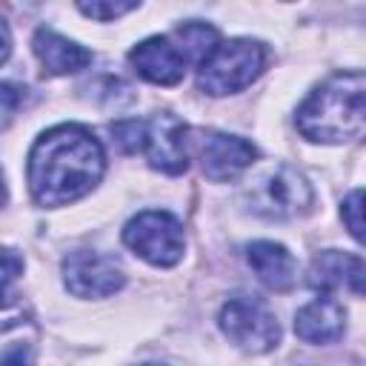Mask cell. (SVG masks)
<instances>
[{"label":"cell","instance_id":"1","mask_svg":"<svg viewBox=\"0 0 366 366\" xmlns=\"http://www.w3.org/2000/svg\"><path fill=\"white\" fill-rule=\"evenodd\" d=\"M100 140L77 123L49 129L29 154V186L40 206H63L89 194L103 177Z\"/></svg>","mask_w":366,"mask_h":366},{"label":"cell","instance_id":"2","mask_svg":"<svg viewBox=\"0 0 366 366\" xmlns=\"http://www.w3.org/2000/svg\"><path fill=\"white\" fill-rule=\"evenodd\" d=\"M366 120V80L360 71H340L320 83L297 109V132L317 143L352 140Z\"/></svg>","mask_w":366,"mask_h":366},{"label":"cell","instance_id":"3","mask_svg":"<svg viewBox=\"0 0 366 366\" xmlns=\"http://www.w3.org/2000/svg\"><path fill=\"white\" fill-rule=\"evenodd\" d=\"M263 66H266L263 43L234 37V40L217 43L197 63V86L212 97L234 94L240 89H246L252 80H257Z\"/></svg>","mask_w":366,"mask_h":366},{"label":"cell","instance_id":"4","mask_svg":"<svg viewBox=\"0 0 366 366\" xmlns=\"http://www.w3.org/2000/svg\"><path fill=\"white\" fill-rule=\"evenodd\" d=\"M246 203L254 214L269 220H292L306 214L312 206V186L309 180L292 166H274L263 177L252 183L246 192Z\"/></svg>","mask_w":366,"mask_h":366},{"label":"cell","instance_id":"5","mask_svg":"<svg viewBox=\"0 0 366 366\" xmlns=\"http://www.w3.org/2000/svg\"><path fill=\"white\" fill-rule=\"evenodd\" d=\"M123 243L152 266H174L183 257V226L169 212H140L123 229Z\"/></svg>","mask_w":366,"mask_h":366},{"label":"cell","instance_id":"6","mask_svg":"<svg viewBox=\"0 0 366 366\" xmlns=\"http://www.w3.org/2000/svg\"><path fill=\"white\" fill-rule=\"evenodd\" d=\"M220 329L223 335L249 355H263L277 346L280 326L274 315L252 297H234L220 309Z\"/></svg>","mask_w":366,"mask_h":366},{"label":"cell","instance_id":"7","mask_svg":"<svg viewBox=\"0 0 366 366\" xmlns=\"http://www.w3.org/2000/svg\"><path fill=\"white\" fill-rule=\"evenodd\" d=\"M63 280L77 297H109L126 283V274L114 257L80 249L63 260Z\"/></svg>","mask_w":366,"mask_h":366},{"label":"cell","instance_id":"8","mask_svg":"<svg viewBox=\"0 0 366 366\" xmlns=\"http://www.w3.org/2000/svg\"><path fill=\"white\" fill-rule=\"evenodd\" d=\"M189 129L183 120H177L169 112H160L149 120H143V137H140V152L149 157L152 169H160L166 174H180L186 172V143H189Z\"/></svg>","mask_w":366,"mask_h":366},{"label":"cell","instance_id":"9","mask_svg":"<svg viewBox=\"0 0 366 366\" xmlns=\"http://www.w3.org/2000/svg\"><path fill=\"white\" fill-rule=\"evenodd\" d=\"M194 149H197V160H200L203 174L214 183L237 177L257 157V149L249 140L234 137V134H223V132H200L194 137Z\"/></svg>","mask_w":366,"mask_h":366},{"label":"cell","instance_id":"10","mask_svg":"<svg viewBox=\"0 0 366 366\" xmlns=\"http://www.w3.org/2000/svg\"><path fill=\"white\" fill-rule=\"evenodd\" d=\"M134 71L157 86H174L186 74V57L169 37H149L129 51Z\"/></svg>","mask_w":366,"mask_h":366},{"label":"cell","instance_id":"11","mask_svg":"<svg viewBox=\"0 0 366 366\" xmlns=\"http://www.w3.org/2000/svg\"><path fill=\"white\" fill-rule=\"evenodd\" d=\"M309 286L323 292L326 297L335 289H349L355 297H360L363 295V260L357 254L326 249L309 266Z\"/></svg>","mask_w":366,"mask_h":366},{"label":"cell","instance_id":"12","mask_svg":"<svg viewBox=\"0 0 366 366\" xmlns=\"http://www.w3.org/2000/svg\"><path fill=\"white\" fill-rule=\"evenodd\" d=\"M346 329V312L332 297H317L297 309L295 315V332L306 343H332Z\"/></svg>","mask_w":366,"mask_h":366},{"label":"cell","instance_id":"13","mask_svg":"<svg viewBox=\"0 0 366 366\" xmlns=\"http://www.w3.org/2000/svg\"><path fill=\"white\" fill-rule=\"evenodd\" d=\"M246 260L269 289L289 292L295 286L297 263L286 246L272 243V240H254L246 246Z\"/></svg>","mask_w":366,"mask_h":366},{"label":"cell","instance_id":"14","mask_svg":"<svg viewBox=\"0 0 366 366\" xmlns=\"http://www.w3.org/2000/svg\"><path fill=\"white\" fill-rule=\"evenodd\" d=\"M34 54H37L46 74H71V71H80L92 63L89 49H83L80 43H74V40H69L51 29H37Z\"/></svg>","mask_w":366,"mask_h":366},{"label":"cell","instance_id":"15","mask_svg":"<svg viewBox=\"0 0 366 366\" xmlns=\"http://www.w3.org/2000/svg\"><path fill=\"white\" fill-rule=\"evenodd\" d=\"M174 40H177V49L183 51L186 63L189 60H197L200 63L217 46V31L212 26H206V23L192 20V23H186V26H180L174 31Z\"/></svg>","mask_w":366,"mask_h":366},{"label":"cell","instance_id":"16","mask_svg":"<svg viewBox=\"0 0 366 366\" xmlns=\"http://www.w3.org/2000/svg\"><path fill=\"white\" fill-rule=\"evenodd\" d=\"M23 272V260L9 252V249H0V306H9L14 297H11V283L20 277Z\"/></svg>","mask_w":366,"mask_h":366},{"label":"cell","instance_id":"17","mask_svg":"<svg viewBox=\"0 0 366 366\" xmlns=\"http://www.w3.org/2000/svg\"><path fill=\"white\" fill-rule=\"evenodd\" d=\"M77 9L92 17V20H114L126 11H134L137 3H103V0H92V3H77Z\"/></svg>","mask_w":366,"mask_h":366},{"label":"cell","instance_id":"18","mask_svg":"<svg viewBox=\"0 0 366 366\" xmlns=\"http://www.w3.org/2000/svg\"><path fill=\"white\" fill-rule=\"evenodd\" d=\"M363 192L360 189H355L346 200H343V209H340V214H343V220H346V226H349V232H352V237L355 240H363V220H360V212H363Z\"/></svg>","mask_w":366,"mask_h":366},{"label":"cell","instance_id":"19","mask_svg":"<svg viewBox=\"0 0 366 366\" xmlns=\"http://www.w3.org/2000/svg\"><path fill=\"white\" fill-rule=\"evenodd\" d=\"M20 92H23V89H17V86H11V83H0V129L14 117V112H17L20 100H23Z\"/></svg>","mask_w":366,"mask_h":366},{"label":"cell","instance_id":"20","mask_svg":"<svg viewBox=\"0 0 366 366\" xmlns=\"http://www.w3.org/2000/svg\"><path fill=\"white\" fill-rule=\"evenodd\" d=\"M0 366H34V355L29 343H11L0 349Z\"/></svg>","mask_w":366,"mask_h":366},{"label":"cell","instance_id":"21","mask_svg":"<svg viewBox=\"0 0 366 366\" xmlns=\"http://www.w3.org/2000/svg\"><path fill=\"white\" fill-rule=\"evenodd\" d=\"M11 54V34H9V26L0 20V66L9 60Z\"/></svg>","mask_w":366,"mask_h":366},{"label":"cell","instance_id":"22","mask_svg":"<svg viewBox=\"0 0 366 366\" xmlns=\"http://www.w3.org/2000/svg\"><path fill=\"white\" fill-rule=\"evenodd\" d=\"M6 203V180H3V172H0V206Z\"/></svg>","mask_w":366,"mask_h":366}]
</instances>
